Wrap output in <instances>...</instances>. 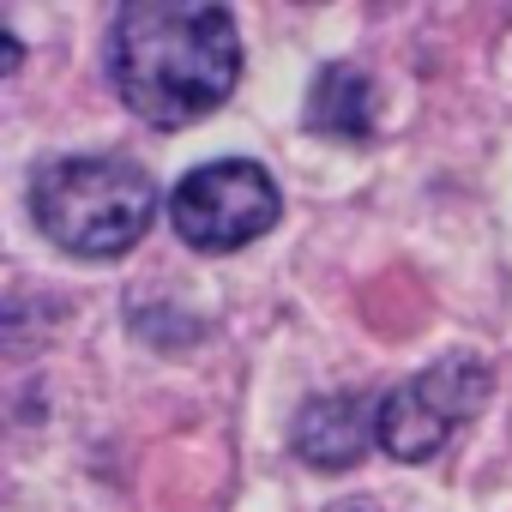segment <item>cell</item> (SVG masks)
<instances>
[{
    "instance_id": "cell-1",
    "label": "cell",
    "mask_w": 512,
    "mask_h": 512,
    "mask_svg": "<svg viewBox=\"0 0 512 512\" xmlns=\"http://www.w3.org/2000/svg\"><path fill=\"white\" fill-rule=\"evenodd\" d=\"M109 85L151 127H193L229 103L241 79V37L229 7L133 0L109 19Z\"/></svg>"
},
{
    "instance_id": "cell-2",
    "label": "cell",
    "mask_w": 512,
    "mask_h": 512,
    "mask_svg": "<svg viewBox=\"0 0 512 512\" xmlns=\"http://www.w3.org/2000/svg\"><path fill=\"white\" fill-rule=\"evenodd\" d=\"M31 217L79 260H121L157 217V187L127 157H61L31 181Z\"/></svg>"
},
{
    "instance_id": "cell-3",
    "label": "cell",
    "mask_w": 512,
    "mask_h": 512,
    "mask_svg": "<svg viewBox=\"0 0 512 512\" xmlns=\"http://www.w3.org/2000/svg\"><path fill=\"white\" fill-rule=\"evenodd\" d=\"M278 211H284L278 181L247 157L199 163L169 193V223L193 253H241L278 223Z\"/></svg>"
},
{
    "instance_id": "cell-4",
    "label": "cell",
    "mask_w": 512,
    "mask_h": 512,
    "mask_svg": "<svg viewBox=\"0 0 512 512\" xmlns=\"http://www.w3.org/2000/svg\"><path fill=\"white\" fill-rule=\"evenodd\" d=\"M488 404V368L476 356H446L422 374H410L404 386H392L380 398V446L398 464H422L434 458L476 410Z\"/></svg>"
},
{
    "instance_id": "cell-5",
    "label": "cell",
    "mask_w": 512,
    "mask_h": 512,
    "mask_svg": "<svg viewBox=\"0 0 512 512\" xmlns=\"http://www.w3.org/2000/svg\"><path fill=\"white\" fill-rule=\"evenodd\" d=\"M374 440H380V404H368L362 392L314 398V404L296 416V428H290L296 458L314 464V470H350Z\"/></svg>"
},
{
    "instance_id": "cell-6",
    "label": "cell",
    "mask_w": 512,
    "mask_h": 512,
    "mask_svg": "<svg viewBox=\"0 0 512 512\" xmlns=\"http://www.w3.org/2000/svg\"><path fill=\"white\" fill-rule=\"evenodd\" d=\"M308 127L326 139H350L362 145L374 133V85L362 67H326L308 91Z\"/></svg>"
}]
</instances>
